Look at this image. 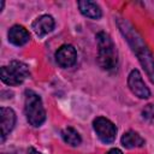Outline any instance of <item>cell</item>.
Returning a JSON list of instances; mask_svg holds the SVG:
<instances>
[{
	"label": "cell",
	"instance_id": "cell-1",
	"mask_svg": "<svg viewBox=\"0 0 154 154\" xmlns=\"http://www.w3.org/2000/svg\"><path fill=\"white\" fill-rule=\"evenodd\" d=\"M116 23L119 28V31L125 37L129 46L131 47L132 52L136 54L140 64L142 65L143 70L147 73L149 81L152 83H154V57H153L152 52L148 49L147 45L144 43L142 36L128 19L117 17Z\"/></svg>",
	"mask_w": 154,
	"mask_h": 154
},
{
	"label": "cell",
	"instance_id": "cell-2",
	"mask_svg": "<svg viewBox=\"0 0 154 154\" xmlns=\"http://www.w3.org/2000/svg\"><path fill=\"white\" fill-rule=\"evenodd\" d=\"M97 42V63L100 67L105 71H113L118 66V51L111 38V36L100 31L96 35Z\"/></svg>",
	"mask_w": 154,
	"mask_h": 154
},
{
	"label": "cell",
	"instance_id": "cell-3",
	"mask_svg": "<svg viewBox=\"0 0 154 154\" xmlns=\"http://www.w3.org/2000/svg\"><path fill=\"white\" fill-rule=\"evenodd\" d=\"M24 112L29 124L35 128L41 126L46 120V109L43 107L42 99L32 90H25Z\"/></svg>",
	"mask_w": 154,
	"mask_h": 154
},
{
	"label": "cell",
	"instance_id": "cell-4",
	"mask_svg": "<svg viewBox=\"0 0 154 154\" xmlns=\"http://www.w3.org/2000/svg\"><path fill=\"white\" fill-rule=\"evenodd\" d=\"M29 76L28 65L18 60H13L8 65L1 67V81L7 85L22 84Z\"/></svg>",
	"mask_w": 154,
	"mask_h": 154
},
{
	"label": "cell",
	"instance_id": "cell-5",
	"mask_svg": "<svg viewBox=\"0 0 154 154\" xmlns=\"http://www.w3.org/2000/svg\"><path fill=\"white\" fill-rule=\"evenodd\" d=\"M93 128L103 143H112L116 140L117 136V126L107 118L105 117H97L93 122Z\"/></svg>",
	"mask_w": 154,
	"mask_h": 154
},
{
	"label": "cell",
	"instance_id": "cell-6",
	"mask_svg": "<svg viewBox=\"0 0 154 154\" xmlns=\"http://www.w3.org/2000/svg\"><path fill=\"white\" fill-rule=\"evenodd\" d=\"M128 85L132 94H135L140 99H148L150 96V90L146 85L141 73L138 70H131L128 77Z\"/></svg>",
	"mask_w": 154,
	"mask_h": 154
},
{
	"label": "cell",
	"instance_id": "cell-7",
	"mask_svg": "<svg viewBox=\"0 0 154 154\" xmlns=\"http://www.w3.org/2000/svg\"><path fill=\"white\" fill-rule=\"evenodd\" d=\"M55 60L59 66L66 69L71 67L77 61V52L71 45H63L55 52Z\"/></svg>",
	"mask_w": 154,
	"mask_h": 154
},
{
	"label": "cell",
	"instance_id": "cell-8",
	"mask_svg": "<svg viewBox=\"0 0 154 154\" xmlns=\"http://www.w3.org/2000/svg\"><path fill=\"white\" fill-rule=\"evenodd\" d=\"M54 25H55V22H54V18L52 16L42 14L32 22L31 28L38 37H43L47 34H49L51 31H53Z\"/></svg>",
	"mask_w": 154,
	"mask_h": 154
},
{
	"label": "cell",
	"instance_id": "cell-9",
	"mask_svg": "<svg viewBox=\"0 0 154 154\" xmlns=\"http://www.w3.org/2000/svg\"><path fill=\"white\" fill-rule=\"evenodd\" d=\"M0 125H1V141H5L6 136L12 131L16 124V113L12 108L1 107L0 108Z\"/></svg>",
	"mask_w": 154,
	"mask_h": 154
},
{
	"label": "cell",
	"instance_id": "cell-10",
	"mask_svg": "<svg viewBox=\"0 0 154 154\" xmlns=\"http://www.w3.org/2000/svg\"><path fill=\"white\" fill-rule=\"evenodd\" d=\"M8 41L14 46H24L30 40L29 31L22 25H13L7 32Z\"/></svg>",
	"mask_w": 154,
	"mask_h": 154
},
{
	"label": "cell",
	"instance_id": "cell-11",
	"mask_svg": "<svg viewBox=\"0 0 154 154\" xmlns=\"http://www.w3.org/2000/svg\"><path fill=\"white\" fill-rule=\"evenodd\" d=\"M78 8L81 13L90 19H99L102 16V11L100 6L90 0H81L78 1Z\"/></svg>",
	"mask_w": 154,
	"mask_h": 154
},
{
	"label": "cell",
	"instance_id": "cell-12",
	"mask_svg": "<svg viewBox=\"0 0 154 154\" xmlns=\"http://www.w3.org/2000/svg\"><path fill=\"white\" fill-rule=\"evenodd\" d=\"M122 144L128 148V149H132V148H140V147H143L146 141L144 138L136 131H132V130H129L126 131L123 136H122Z\"/></svg>",
	"mask_w": 154,
	"mask_h": 154
},
{
	"label": "cell",
	"instance_id": "cell-13",
	"mask_svg": "<svg viewBox=\"0 0 154 154\" xmlns=\"http://www.w3.org/2000/svg\"><path fill=\"white\" fill-rule=\"evenodd\" d=\"M61 138L64 140L65 143L72 146V147H77L81 144L82 142V138H81V135L78 134V131L71 126H67L65 129H63L61 131Z\"/></svg>",
	"mask_w": 154,
	"mask_h": 154
},
{
	"label": "cell",
	"instance_id": "cell-14",
	"mask_svg": "<svg viewBox=\"0 0 154 154\" xmlns=\"http://www.w3.org/2000/svg\"><path fill=\"white\" fill-rule=\"evenodd\" d=\"M142 117H143V119H146L150 123H154V105L153 103L147 105L142 109Z\"/></svg>",
	"mask_w": 154,
	"mask_h": 154
},
{
	"label": "cell",
	"instance_id": "cell-15",
	"mask_svg": "<svg viewBox=\"0 0 154 154\" xmlns=\"http://www.w3.org/2000/svg\"><path fill=\"white\" fill-rule=\"evenodd\" d=\"M107 154H123V152L120 149H118V148H112V149H109L107 152Z\"/></svg>",
	"mask_w": 154,
	"mask_h": 154
},
{
	"label": "cell",
	"instance_id": "cell-16",
	"mask_svg": "<svg viewBox=\"0 0 154 154\" xmlns=\"http://www.w3.org/2000/svg\"><path fill=\"white\" fill-rule=\"evenodd\" d=\"M28 153H29V154H42V153H40L38 150H36L35 148H32V147H30V148L28 149Z\"/></svg>",
	"mask_w": 154,
	"mask_h": 154
}]
</instances>
